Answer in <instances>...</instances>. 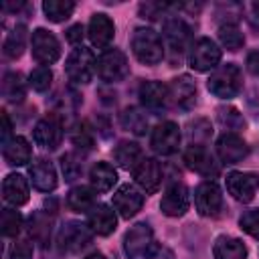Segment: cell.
I'll list each match as a JSON object with an SVG mask.
<instances>
[{"instance_id": "cell-1", "label": "cell", "mask_w": 259, "mask_h": 259, "mask_svg": "<svg viewBox=\"0 0 259 259\" xmlns=\"http://www.w3.org/2000/svg\"><path fill=\"white\" fill-rule=\"evenodd\" d=\"M123 251L130 259H152L156 253V239L150 225H134L123 237Z\"/></svg>"}, {"instance_id": "cell-2", "label": "cell", "mask_w": 259, "mask_h": 259, "mask_svg": "<svg viewBox=\"0 0 259 259\" xmlns=\"http://www.w3.org/2000/svg\"><path fill=\"white\" fill-rule=\"evenodd\" d=\"M206 87H208V91H210L212 95H217V97H221V99H231V97H235V95L241 91V87H243L241 69H239L237 65H233V63H227V65L219 67V69L210 75Z\"/></svg>"}, {"instance_id": "cell-3", "label": "cell", "mask_w": 259, "mask_h": 259, "mask_svg": "<svg viewBox=\"0 0 259 259\" xmlns=\"http://www.w3.org/2000/svg\"><path fill=\"white\" fill-rule=\"evenodd\" d=\"M132 51L136 59L144 65H156L164 59L162 38L150 28H138L132 36Z\"/></svg>"}, {"instance_id": "cell-4", "label": "cell", "mask_w": 259, "mask_h": 259, "mask_svg": "<svg viewBox=\"0 0 259 259\" xmlns=\"http://www.w3.org/2000/svg\"><path fill=\"white\" fill-rule=\"evenodd\" d=\"M221 61V49L206 36L196 38L190 45V53H188V65L194 71H210L219 65Z\"/></svg>"}, {"instance_id": "cell-5", "label": "cell", "mask_w": 259, "mask_h": 259, "mask_svg": "<svg viewBox=\"0 0 259 259\" xmlns=\"http://www.w3.org/2000/svg\"><path fill=\"white\" fill-rule=\"evenodd\" d=\"M95 71H97V75H99L103 81H107V83H117V81H121V79L127 75L130 65H127V59H125V55H123L121 51L109 49V51L101 53V57L97 59Z\"/></svg>"}, {"instance_id": "cell-6", "label": "cell", "mask_w": 259, "mask_h": 259, "mask_svg": "<svg viewBox=\"0 0 259 259\" xmlns=\"http://www.w3.org/2000/svg\"><path fill=\"white\" fill-rule=\"evenodd\" d=\"M95 63L97 61L93 59V53L85 47H79L67 59V65H65L67 77L73 83H89L95 71Z\"/></svg>"}, {"instance_id": "cell-7", "label": "cell", "mask_w": 259, "mask_h": 259, "mask_svg": "<svg viewBox=\"0 0 259 259\" xmlns=\"http://www.w3.org/2000/svg\"><path fill=\"white\" fill-rule=\"evenodd\" d=\"M194 204L202 217H217L223 208V192L217 182H200L194 190Z\"/></svg>"}, {"instance_id": "cell-8", "label": "cell", "mask_w": 259, "mask_h": 259, "mask_svg": "<svg viewBox=\"0 0 259 259\" xmlns=\"http://www.w3.org/2000/svg\"><path fill=\"white\" fill-rule=\"evenodd\" d=\"M32 57L40 65H53L61 57V45L57 36L45 28H36L32 32Z\"/></svg>"}, {"instance_id": "cell-9", "label": "cell", "mask_w": 259, "mask_h": 259, "mask_svg": "<svg viewBox=\"0 0 259 259\" xmlns=\"http://www.w3.org/2000/svg\"><path fill=\"white\" fill-rule=\"evenodd\" d=\"M227 190L239 202H251L259 188L257 172H231L227 174Z\"/></svg>"}, {"instance_id": "cell-10", "label": "cell", "mask_w": 259, "mask_h": 259, "mask_svg": "<svg viewBox=\"0 0 259 259\" xmlns=\"http://www.w3.org/2000/svg\"><path fill=\"white\" fill-rule=\"evenodd\" d=\"M152 150L160 156H170L180 146V127L174 121H162L152 132Z\"/></svg>"}, {"instance_id": "cell-11", "label": "cell", "mask_w": 259, "mask_h": 259, "mask_svg": "<svg viewBox=\"0 0 259 259\" xmlns=\"http://www.w3.org/2000/svg\"><path fill=\"white\" fill-rule=\"evenodd\" d=\"M91 229H87L85 225L81 223H75V221H69L61 227L59 231V247L61 251H67V253H77L81 251L83 247H87L91 243Z\"/></svg>"}, {"instance_id": "cell-12", "label": "cell", "mask_w": 259, "mask_h": 259, "mask_svg": "<svg viewBox=\"0 0 259 259\" xmlns=\"http://www.w3.org/2000/svg\"><path fill=\"white\" fill-rule=\"evenodd\" d=\"M160 208L166 217H182L186 214V210L190 208V194H188V188L182 184V182H174L166 188L164 196H162V202H160Z\"/></svg>"}, {"instance_id": "cell-13", "label": "cell", "mask_w": 259, "mask_h": 259, "mask_svg": "<svg viewBox=\"0 0 259 259\" xmlns=\"http://www.w3.org/2000/svg\"><path fill=\"white\" fill-rule=\"evenodd\" d=\"M63 140V125L57 115H47L34 125V142L42 150H55Z\"/></svg>"}, {"instance_id": "cell-14", "label": "cell", "mask_w": 259, "mask_h": 259, "mask_svg": "<svg viewBox=\"0 0 259 259\" xmlns=\"http://www.w3.org/2000/svg\"><path fill=\"white\" fill-rule=\"evenodd\" d=\"M142 204H144V194L132 184L119 186L117 192L113 194V206L123 219H132L142 208Z\"/></svg>"}, {"instance_id": "cell-15", "label": "cell", "mask_w": 259, "mask_h": 259, "mask_svg": "<svg viewBox=\"0 0 259 259\" xmlns=\"http://www.w3.org/2000/svg\"><path fill=\"white\" fill-rule=\"evenodd\" d=\"M217 152H219V158L225 164H237L249 154V148H247L243 138L229 132V134H223L217 140Z\"/></svg>"}, {"instance_id": "cell-16", "label": "cell", "mask_w": 259, "mask_h": 259, "mask_svg": "<svg viewBox=\"0 0 259 259\" xmlns=\"http://www.w3.org/2000/svg\"><path fill=\"white\" fill-rule=\"evenodd\" d=\"M184 162L190 170L202 174V176H217L219 174V164L214 162V158L210 156V152L202 146H190L186 152H184Z\"/></svg>"}, {"instance_id": "cell-17", "label": "cell", "mask_w": 259, "mask_h": 259, "mask_svg": "<svg viewBox=\"0 0 259 259\" xmlns=\"http://www.w3.org/2000/svg\"><path fill=\"white\" fill-rule=\"evenodd\" d=\"M134 178L148 194H154L160 188V182H162V168L154 158H144L134 168Z\"/></svg>"}, {"instance_id": "cell-18", "label": "cell", "mask_w": 259, "mask_h": 259, "mask_svg": "<svg viewBox=\"0 0 259 259\" xmlns=\"http://www.w3.org/2000/svg\"><path fill=\"white\" fill-rule=\"evenodd\" d=\"M113 32H115V26L107 14H93L91 16L87 34H89V40L93 47H97V49L109 47V42L113 40Z\"/></svg>"}, {"instance_id": "cell-19", "label": "cell", "mask_w": 259, "mask_h": 259, "mask_svg": "<svg viewBox=\"0 0 259 259\" xmlns=\"http://www.w3.org/2000/svg\"><path fill=\"white\" fill-rule=\"evenodd\" d=\"M168 91L174 103L182 109H190L196 103V85L188 75H180L172 79V83L168 85Z\"/></svg>"}, {"instance_id": "cell-20", "label": "cell", "mask_w": 259, "mask_h": 259, "mask_svg": "<svg viewBox=\"0 0 259 259\" xmlns=\"http://www.w3.org/2000/svg\"><path fill=\"white\" fill-rule=\"evenodd\" d=\"M170 97V91L160 81H144L140 85V101L148 109H162L166 107Z\"/></svg>"}, {"instance_id": "cell-21", "label": "cell", "mask_w": 259, "mask_h": 259, "mask_svg": "<svg viewBox=\"0 0 259 259\" xmlns=\"http://www.w3.org/2000/svg\"><path fill=\"white\" fill-rule=\"evenodd\" d=\"M87 223H89V229L95 233V235H109L115 231L117 227V219H115V212L107 206V204H95L87 217Z\"/></svg>"}, {"instance_id": "cell-22", "label": "cell", "mask_w": 259, "mask_h": 259, "mask_svg": "<svg viewBox=\"0 0 259 259\" xmlns=\"http://www.w3.org/2000/svg\"><path fill=\"white\" fill-rule=\"evenodd\" d=\"M28 174H30V180H32L34 188H38L42 192H51V190L57 188V170L51 162H47L42 158L34 160Z\"/></svg>"}, {"instance_id": "cell-23", "label": "cell", "mask_w": 259, "mask_h": 259, "mask_svg": "<svg viewBox=\"0 0 259 259\" xmlns=\"http://www.w3.org/2000/svg\"><path fill=\"white\" fill-rule=\"evenodd\" d=\"M2 196L12 206H22L28 200V182L20 174H8L2 182Z\"/></svg>"}, {"instance_id": "cell-24", "label": "cell", "mask_w": 259, "mask_h": 259, "mask_svg": "<svg viewBox=\"0 0 259 259\" xmlns=\"http://www.w3.org/2000/svg\"><path fill=\"white\" fill-rule=\"evenodd\" d=\"M188 36H190V28L184 24V20L180 18H170L164 22V38L168 42V47L174 51V53H182L186 42H188Z\"/></svg>"}, {"instance_id": "cell-25", "label": "cell", "mask_w": 259, "mask_h": 259, "mask_svg": "<svg viewBox=\"0 0 259 259\" xmlns=\"http://www.w3.org/2000/svg\"><path fill=\"white\" fill-rule=\"evenodd\" d=\"M212 253H214V259H247V249L243 241L229 235L217 237Z\"/></svg>"}, {"instance_id": "cell-26", "label": "cell", "mask_w": 259, "mask_h": 259, "mask_svg": "<svg viewBox=\"0 0 259 259\" xmlns=\"http://www.w3.org/2000/svg\"><path fill=\"white\" fill-rule=\"evenodd\" d=\"M89 180H91V188L95 192H107L113 188V184L117 182V172L113 170L111 164L107 162H97L91 172H89Z\"/></svg>"}, {"instance_id": "cell-27", "label": "cell", "mask_w": 259, "mask_h": 259, "mask_svg": "<svg viewBox=\"0 0 259 259\" xmlns=\"http://www.w3.org/2000/svg\"><path fill=\"white\" fill-rule=\"evenodd\" d=\"M2 154H4L6 164H10V166H22V164H26L30 160V154L32 152H30L28 142L22 136H14L12 140H8L4 144Z\"/></svg>"}, {"instance_id": "cell-28", "label": "cell", "mask_w": 259, "mask_h": 259, "mask_svg": "<svg viewBox=\"0 0 259 259\" xmlns=\"http://www.w3.org/2000/svg\"><path fill=\"white\" fill-rule=\"evenodd\" d=\"M67 206L75 212H91L95 206V190L89 186H75L67 194Z\"/></svg>"}, {"instance_id": "cell-29", "label": "cell", "mask_w": 259, "mask_h": 259, "mask_svg": "<svg viewBox=\"0 0 259 259\" xmlns=\"http://www.w3.org/2000/svg\"><path fill=\"white\" fill-rule=\"evenodd\" d=\"M113 158L115 162L125 168V170H134L144 158H142V148L136 142H121L115 150H113Z\"/></svg>"}, {"instance_id": "cell-30", "label": "cell", "mask_w": 259, "mask_h": 259, "mask_svg": "<svg viewBox=\"0 0 259 259\" xmlns=\"http://www.w3.org/2000/svg\"><path fill=\"white\" fill-rule=\"evenodd\" d=\"M2 95L6 101H12V103H18L24 99L26 95V87H24V81H22V75L20 73H6L4 79H2Z\"/></svg>"}, {"instance_id": "cell-31", "label": "cell", "mask_w": 259, "mask_h": 259, "mask_svg": "<svg viewBox=\"0 0 259 259\" xmlns=\"http://www.w3.org/2000/svg\"><path fill=\"white\" fill-rule=\"evenodd\" d=\"M42 10L51 22H63L73 14L75 2H71V0H45Z\"/></svg>"}, {"instance_id": "cell-32", "label": "cell", "mask_w": 259, "mask_h": 259, "mask_svg": "<svg viewBox=\"0 0 259 259\" xmlns=\"http://www.w3.org/2000/svg\"><path fill=\"white\" fill-rule=\"evenodd\" d=\"M24 45H26V28L22 24H18L4 40V55L8 59H18L24 53Z\"/></svg>"}, {"instance_id": "cell-33", "label": "cell", "mask_w": 259, "mask_h": 259, "mask_svg": "<svg viewBox=\"0 0 259 259\" xmlns=\"http://www.w3.org/2000/svg\"><path fill=\"white\" fill-rule=\"evenodd\" d=\"M219 40H221V45L225 47V49H229V51H239L241 47H243V42H245V36H243V32L239 30V26L237 24H223L221 28H219Z\"/></svg>"}, {"instance_id": "cell-34", "label": "cell", "mask_w": 259, "mask_h": 259, "mask_svg": "<svg viewBox=\"0 0 259 259\" xmlns=\"http://www.w3.org/2000/svg\"><path fill=\"white\" fill-rule=\"evenodd\" d=\"M119 119H121V125H123L125 130H132L134 134H144L146 127H148V119H146V115H144L140 109H136V107H127V109H123Z\"/></svg>"}, {"instance_id": "cell-35", "label": "cell", "mask_w": 259, "mask_h": 259, "mask_svg": "<svg viewBox=\"0 0 259 259\" xmlns=\"http://www.w3.org/2000/svg\"><path fill=\"white\" fill-rule=\"evenodd\" d=\"M0 227H2V233L4 237H16L22 229V217L18 210H12V208H4L2 210V219H0Z\"/></svg>"}, {"instance_id": "cell-36", "label": "cell", "mask_w": 259, "mask_h": 259, "mask_svg": "<svg viewBox=\"0 0 259 259\" xmlns=\"http://www.w3.org/2000/svg\"><path fill=\"white\" fill-rule=\"evenodd\" d=\"M61 168H63V174H65V180H75L81 176L83 172V160L75 154V152H69L61 158Z\"/></svg>"}, {"instance_id": "cell-37", "label": "cell", "mask_w": 259, "mask_h": 259, "mask_svg": "<svg viewBox=\"0 0 259 259\" xmlns=\"http://www.w3.org/2000/svg\"><path fill=\"white\" fill-rule=\"evenodd\" d=\"M217 117H219L221 125H225L227 130H241L245 125L243 115L235 107H219L217 109Z\"/></svg>"}, {"instance_id": "cell-38", "label": "cell", "mask_w": 259, "mask_h": 259, "mask_svg": "<svg viewBox=\"0 0 259 259\" xmlns=\"http://www.w3.org/2000/svg\"><path fill=\"white\" fill-rule=\"evenodd\" d=\"M30 235L40 241V243H47L49 241V235H51V221L42 214V212H36L32 219H30Z\"/></svg>"}, {"instance_id": "cell-39", "label": "cell", "mask_w": 259, "mask_h": 259, "mask_svg": "<svg viewBox=\"0 0 259 259\" xmlns=\"http://www.w3.org/2000/svg\"><path fill=\"white\" fill-rule=\"evenodd\" d=\"M239 225L245 233H249L251 237L259 239V208H251V210H245L239 219Z\"/></svg>"}, {"instance_id": "cell-40", "label": "cell", "mask_w": 259, "mask_h": 259, "mask_svg": "<svg viewBox=\"0 0 259 259\" xmlns=\"http://www.w3.org/2000/svg\"><path fill=\"white\" fill-rule=\"evenodd\" d=\"M51 81H53V73H51V69L49 67H38V69H34L32 73H30V87L34 89V91H47L49 89V85H51Z\"/></svg>"}, {"instance_id": "cell-41", "label": "cell", "mask_w": 259, "mask_h": 259, "mask_svg": "<svg viewBox=\"0 0 259 259\" xmlns=\"http://www.w3.org/2000/svg\"><path fill=\"white\" fill-rule=\"evenodd\" d=\"M71 140H73V144H75V146L89 150V148L93 146V132L89 130V125H87V123H77V125H75V130L71 132Z\"/></svg>"}, {"instance_id": "cell-42", "label": "cell", "mask_w": 259, "mask_h": 259, "mask_svg": "<svg viewBox=\"0 0 259 259\" xmlns=\"http://www.w3.org/2000/svg\"><path fill=\"white\" fill-rule=\"evenodd\" d=\"M166 8H168V4H162V2H144V4H140V14H142V18L156 20Z\"/></svg>"}, {"instance_id": "cell-43", "label": "cell", "mask_w": 259, "mask_h": 259, "mask_svg": "<svg viewBox=\"0 0 259 259\" xmlns=\"http://www.w3.org/2000/svg\"><path fill=\"white\" fill-rule=\"evenodd\" d=\"M10 259H32V245H30V241H26V239L16 241L14 247H12Z\"/></svg>"}, {"instance_id": "cell-44", "label": "cell", "mask_w": 259, "mask_h": 259, "mask_svg": "<svg viewBox=\"0 0 259 259\" xmlns=\"http://www.w3.org/2000/svg\"><path fill=\"white\" fill-rule=\"evenodd\" d=\"M247 71L255 77H259V51H251L247 55Z\"/></svg>"}, {"instance_id": "cell-45", "label": "cell", "mask_w": 259, "mask_h": 259, "mask_svg": "<svg viewBox=\"0 0 259 259\" xmlns=\"http://www.w3.org/2000/svg\"><path fill=\"white\" fill-rule=\"evenodd\" d=\"M67 40L71 45H79L83 40V26L81 24H73L69 30H67Z\"/></svg>"}, {"instance_id": "cell-46", "label": "cell", "mask_w": 259, "mask_h": 259, "mask_svg": "<svg viewBox=\"0 0 259 259\" xmlns=\"http://www.w3.org/2000/svg\"><path fill=\"white\" fill-rule=\"evenodd\" d=\"M10 130H12V125H10V119H8V113H6V111H2V138H4V144L8 142V136H10Z\"/></svg>"}, {"instance_id": "cell-47", "label": "cell", "mask_w": 259, "mask_h": 259, "mask_svg": "<svg viewBox=\"0 0 259 259\" xmlns=\"http://www.w3.org/2000/svg\"><path fill=\"white\" fill-rule=\"evenodd\" d=\"M85 259H105V255H103V253H91V255H87Z\"/></svg>"}, {"instance_id": "cell-48", "label": "cell", "mask_w": 259, "mask_h": 259, "mask_svg": "<svg viewBox=\"0 0 259 259\" xmlns=\"http://www.w3.org/2000/svg\"><path fill=\"white\" fill-rule=\"evenodd\" d=\"M253 10H255V14H259V2H253Z\"/></svg>"}]
</instances>
